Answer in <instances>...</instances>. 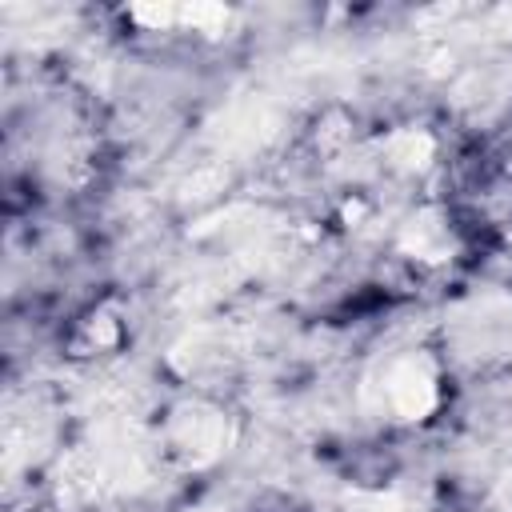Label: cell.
I'll return each instance as SVG.
<instances>
[{"instance_id":"6da1fadb","label":"cell","mask_w":512,"mask_h":512,"mask_svg":"<svg viewBox=\"0 0 512 512\" xmlns=\"http://www.w3.org/2000/svg\"><path fill=\"white\" fill-rule=\"evenodd\" d=\"M220 440H224V420L220 412L204 408V404H188L184 412H176L172 420V444L176 452H184L192 464L200 460H212L220 452Z\"/></svg>"},{"instance_id":"7a4b0ae2","label":"cell","mask_w":512,"mask_h":512,"mask_svg":"<svg viewBox=\"0 0 512 512\" xmlns=\"http://www.w3.org/2000/svg\"><path fill=\"white\" fill-rule=\"evenodd\" d=\"M116 336H120V328H116V320H112V316H88V320L80 324V332H76V348L104 352V348H112V344H116Z\"/></svg>"}]
</instances>
